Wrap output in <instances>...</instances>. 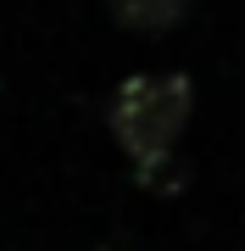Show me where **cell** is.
Wrapping results in <instances>:
<instances>
[{
	"label": "cell",
	"mask_w": 245,
	"mask_h": 251,
	"mask_svg": "<svg viewBox=\"0 0 245 251\" xmlns=\"http://www.w3.org/2000/svg\"><path fill=\"white\" fill-rule=\"evenodd\" d=\"M106 11L128 34H173L190 17V0H106Z\"/></svg>",
	"instance_id": "cell-2"
},
{
	"label": "cell",
	"mask_w": 245,
	"mask_h": 251,
	"mask_svg": "<svg viewBox=\"0 0 245 251\" xmlns=\"http://www.w3.org/2000/svg\"><path fill=\"white\" fill-rule=\"evenodd\" d=\"M95 251H117V246H95Z\"/></svg>",
	"instance_id": "cell-3"
},
{
	"label": "cell",
	"mask_w": 245,
	"mask_h": 251,
	"mask_svg": "<svg viewBox=\"0 0 245 251\" xmlns=\"http://www.w3.org/2000/svg\"><path fill=\"white\" fill-rule=\"evenodd\" d=\"M195 117V78L190 73H134L123 78L106 100V128L117 140V151L134 162V179L167 196L184 184L178 168V140Z\"/></svg>",
	"instance_id": "cell-1"
}]
</instances>
